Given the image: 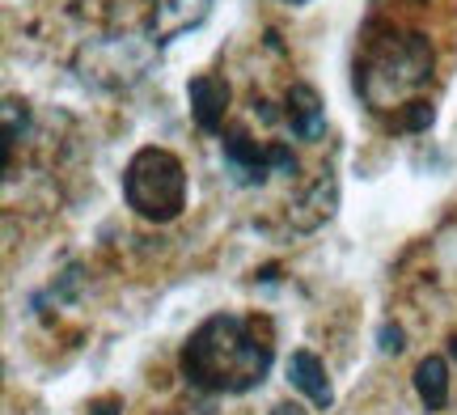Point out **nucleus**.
<instances>
[{
  "instance_id": "obj_14",
  "label": "nucleus",
  "mask_w": 457,
  "mask_h": 415,
  "mask_svg": "<svg viewBox=\"0 0 457 415\" xmlns=\"http://www.w3.org/2000/svg\"><path fill=\"white\" fill-rule=\"evenodd\" d=\"M381 352H403V327H381Z\"/></svg>"
},
{
  "instance_id": "obj_13",
  "label": "nucleus",
  "mask_w": 457,
  "mask_h": 415,
  "mask_svg": "<svg viewBox=\"0 0 457 415\" xmlns=\"http://www.w3.org/2000/svg\"><path fill=\"white\" fill-rule=\"evenodd\" d=\"M271 170H276V174H288V178H293L296 174V157H293V149H288V145H271Z\"/></svg>"
},
{
  "instance_id": "obj_3",
  "label": "nucleus",
  "mask_w": 457,
  "mask_h": 415,
  "mask_svg": "<svg viewBox=\"0 0 457 415\" xmlns=\"http://www.w3.org/2000/svg\"><path fill=\"white\" fill-rule=\"evenodd\" d=\"M123 195L136 208V216H145L153 225L179 220L187 208V170L170 149L148 145L123 170Z\"/></svg>"
},
{
  "instance_id": "obj_16",
  "label": "nucleus",
  "mask_w": 457,
  "mask_h": 415,
  "mask_svg": "<svg viewBox=\"0 0 457 415\" xmlns=\"http://www.w3.org/2000/svg\"><path fill=\"white\" fill-rule=\"evenodd\" d=\"M271 415H305V407H296V403H279Z\"/></svg>"
},
{
  "instance_id": "obj_2",
  "label": "nucleus",
  "mask_w": 457,
  "mask_h": 415,
  "mask_svg": "<svg viewBox=\"0 0 457 415\" xmlns=\"http://www.w3.org/2000/svg\"><path fill=\"white\" fill-rule=\"evenodd\" d=\"M432 64H436L432 43L420 30L390 34V38H381L364 51V60L356 64V89L377 115L403 111L432 81Z\"/></svg>"
},
{
  "instance_id": "obj_1",
  "label": "nucleus",
  "mask_w": 457,
  "mask_h": 415,
  "mask_svg": "<svg viewBox=\"0 0 457 415\" xmlns=\"http://www.w3.org/2000/svg\"><path fill=\"white\" fill-rule=\"evenodd\" d=\"M271 331L267 322L245 314H212L187 344L179 365L187 382L208 394H245L262 386L271 369Z\"/></svg>"
},
{
  "instance_id": "obj_9",
  "label": "nucleus",
  "mask_w": 457,
  "mask_h": 415,
  "mask_svg": "<svg viewBox=\"0 0 457 415\" xmlns=\"http://www.w3.org/2000/svg\"><path fill=\"white\" fill-rule=\"evenodd\" d=\"M335 200H339V191H335V178H330V170H322L310 187H305V195L288 208V220H293L296 229H318L330 212H335Z\"/></svg>"
},
{
  "instance_id": "obj_17",
  "label": "nucleus",
  "mask_w": 457,
  "mask_h": 415,
  "mask_svg": "<svg viewBox=\"0 0 457 415\" xmlns=\"http://www.w3.org/2000/svg\"><path fill=\"white\" fill-rule=\"evenodd\" d=\"M449 352H453V356H457V335H453V344H449Z\"/></svg>"
},
{
  "instance_id": "obj_4",
  "label": "nucleus",
  "mask_w": 457,
  "mask_h": 415,
  "mask_svg": "<svg viewBox=\"0 0 457 415\" xmlns=\"http://www.w3.org/2000/svg\"><path fill=\"white\" fill-rule=\"evenodd\" d=\"M220 153H225V170L237 187H262L276 170H271V145H259L250 132L228 128L220 136Z\"/></svg>"
},
{
  "instance_id": "obj_11",
  "label": "nucleus",
  "mask_w": 457,
  "mask_h": 415,
  "mask_svg": "<svg viewBox=\"0 0 457 415\" xmlns=\"http://www.w3.org/2000/svg\"><path fill=\"white\" fill-rule=\"evenodd\" d=\"M394 128L398 132H424V128H432V106L428 102H407L403 111H398V119H394Z\"/></svg>"
},
{
  "instance_id": "obj_15",
  "label": "nucleus",
  "mask_w": 457,
  "mask_h": 415,
  "mask_svg": "<svg viewBox=\"0 0 457 415\" xmlns=\"http://www.w3.org/2000/svg\"><path fill=\"white\" fill-rule=\"evenodd\" d=\"M85 415H119V403H114V399H102V403H94V407H89Z\"/></svg>"
},
{
  "instance_id": "obj_10",
  "label": "nucleus",
  "mask_w": 457,
  "mask_h": 415,
  "mask_svg": "<svg viewBox=\"0 0 457 415\" xmlns=\"http://www.w3.org/2000/svg\"><path fill=\"white\" fill-rule=\"evenodd\" d=\"M415 394H420V403H424L428 411H441L445 403H449V365H445L441 356H424L415 365Z\"/></svg>"
},
{
  "instance_id": "obj_18",
  "label": "nucleus",
  "mask_w": 457,
  "mask_h": 415,
  "mask_svg": "<svg viewBox=\"0 0 457 415\" xmlns=\"http://www.w3.org/2000/svg\"><path fill=\"white\" fill-rule=\"evenodd\" d=\"M284 4H305V0H284Z\"/></svg>"
},
{
  "instance_id": "obj_6",
  "label": "nucleus",
  "mask_w": 457,
  "mask_h": 415,
  "mask_svg": "<svg viewBox=\"0 0 457 415\" xmlns=\"http://www.w3.org/2000/svg\"><path fill=\"white\" fill-rule=\"evenodd\" d=\"M284 119H288V128H293L296 140L318 145V140L327 136V106L318 98V89L305 81H296L293 89H288V98H284Z\"/></svg>"
},
{
  "instance_id": "obj_7",
  "label": "nucleus",
  "mask_w": 457,
  "mask_h": 415,
  "mask_svg": "<svg viewBox=\"0 0 457 415\" xmlns=\"http://www.w3.org/2000/svg\"><path fill=\"white\" fill-rule=\"evenodd\" d=\"M187 98H191V119H195L199 132H220L225 128V111H228V85L225 77H212L204 72L187 85Z\"/></svg>"
},
{
  "instance_id": "obj_12",
  "label": "nucleus",
  "mask_w": 457,
  "mask_h": 415,
  "mask_svg": "<svg viewBox=\"0 0 457 415\" xmlns=\"http://www.w3.org/2000/svg\"><path fill=\"white\" fill-rule=\"evenodd\" d=\"M4 136H9V145L26 136V106L17 98H4Z\"/></svg>"
},
{
  "instance_id": "obj_8",
  "label": "nucleus",
  "mask_w": 457,
  "mask_h": 415,
  "mask_svg": "<svg viewBox=\"0 0 457 415\" xmlns=\"http://www.w3.org/2000/svg\"><path fill=\"white\" fill-rule=\"evenodd\" d=\"M288 382L313 403V407H322L327 411L330 403H335V390H330V378H327V365L313 356L310 348H301L288 356Z\"/></svg>"
},
{
  "instance_id": "obj_5",
  "label": "nucleus",
  "mask_w": 457,
  "mask_h": 415,
  "mask_svg": "<svg viewBox=\"0 0 457 415\" xmlns=\"http://www.w3.org/2000/svg\"><path fill=\"white\" fill-rule=\"evenodd\" d=\"M208 13H212V0H153L148 34H153V43H157V47H165V43L182 38L187 30L204 26Z\"/></svg>"
}]
</instances>
